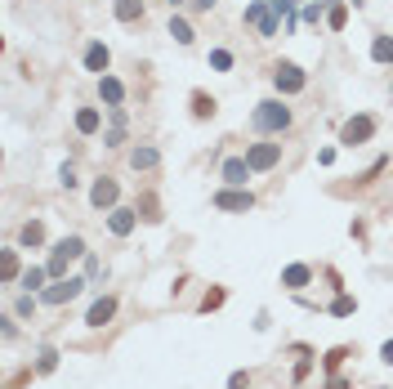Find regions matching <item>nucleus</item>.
Returning <instances> with one entry per match:
<instances>
[{
    "instance_id": "nucleus-1",
    "label": "nucleus",
    "mask_w": 393,
    "mask_h": 389,
    "mask_svg": "<svg viewBox=\"0 0 393 389\" xmlns=\"http://www.w3.org/2000/svg\"><path fill=\"white\" fill-rule=\"evenodd\" d=\"M250 130H255V135H282V130H291V108H286L282 99L255 103V112H250Z\"/></svg>"
},
{
    "instance_id": "nucleus-2",
    "label": "nucleus",
    "mask_w": 393,
    "mask_h": 389,
    "mask_svg": "<svg viewBox=\"0 0 393 389\" xmlns=\"http://www.w3.org/2000/svg\"><path fill=\"white\" fill-rule=\"evenodd\" d=\"M85 255V237H63V242H54V251H50V260H45V269H50V278H68V264L72 260H81Z\"/></svg>"
},
{
    "instance_id": "nucleus-3",
    "label": "nucleus",
    "mask_w": 393,
    "mask_h": 389,
    "mask_svg": "<svg viewBox=\"0 0 393 389\" xmlns=\"http://www.w3.org/2000/svg\"><path fill=\"white\" fill-rule=\"evenodd\" d=\"M371 135H376V117H371V112H358V117H349V121L340 126V144H344V148L371 144Z\"/></svg>"
},
{
    "instance_id": "nucleus-4",
    "label": "nucleus",
    "mask_w": 393,
    "mask_h": 389,
    "mask_svg": "<svg viewBox=\"0 0 393 389\" xmlns=\"http://www.w3.org/2000/svg\"><path fill=\"white\" fill-rule=\"evenodd\" d=\"M241 18H246L250 27H259V36H277V27H282V14H273L268 0H250Z\"/></svg>"
},
{
    "instance_id": "nucleus-5",
    "label": "nucleus",
    "mask_w": 393,
    "mask_h": 389,
    "mask_svg": "<svg viewBox=\"0 0 393 389\" xmlns=\"http://www.w3.org/2000/svg\"><path fill=\"white\" fill-rule=\"evenodd\" d=\"M273 85H277V94H299L308 85V77H304V68H299V63H277L273 68Z\"/></svg>"
},
{
    "instance_id": "nucleus-6",
    "label": "nucleus",
    "mask_w": 393,
    "mask_h": 389,
    "mask_svg": "<svg viewBox=\"0 0 393 389\" xmlns=\"http://www.w3.org/2000/svg\"><path fill=\"white\" fill-rule=\"evenodd\" d=\"M117 202H121V184L112 175H99L94 188H90V206L94 211H117Z\"/></svg>"
},
{
    "instance_id": "nucleus-7",
    "label": "nucleus",
    "mask_w": 393,
    "mask_h": 389,
    "mask_svg": "<svg viewBox=\"0 0 393 389\" xmlns=\"http://www.w3.org/2000/svg\"><path fill=\"white\" fill-rule=\"evenodd\" d=\"M214 206H219V211H232V215H246L250 206H255V193H250V188H228L223 184L219 193H214Z\"/></svg>"
},
{
    "instance_id": "nucleus-8",
    "label": "nucleus",
    "mask_w": 393,
    "mask_h": 389,
    "mask_svg": "<svg viewBox=\"0 0 393 389\" xmlns=\"http://www.w3.org/2000/svg\"><path fill=\"white\" fill-rule=\"evenodd\" d=\"M81 291H85V278H54V287L41 291L45 305H68V300H77Z\"/></svg>"
},
{
    "instance_id": "nucleus-9",
    "label": "nucleus",
    "mask_w": 393,
    "mask_h": 389,
    "mask_svg": "<svg viewBox=\"0 0 393 389\" xmlns=\"http://www.w3.org/2000/svg\"><path fill=\"white\" fill-rule=\"evenodd\" d=\"M246 161H250V170H273L282 161V144H250Z\"/></svg>"
},
{
    "instance_id": "nucleus-10",
    "label": "nucleus",
    "mask_w": 393,
    "mask_h": 389,
    "mask_svg": "<svg viewBox=\"0 0 393 389\" xmlns=\"http://www.w3.org/2000/svg\"><path fill=\"white\" fill-rule=\"evenodd\" d=\"M250 175H255V170H250V161H246V157H228V161L219 166V179H223L228 188H246V179H250Z\"/></svg>"
},
{
    "instance_id": "nucleus-11",
    "label": "nucleus",
    "mask_w": 393,
    "mask_h": 389,
    "mask_svg": "<svg viewBox=\"0 0 393 389\" xmlns=\"http://www.w3.org/2000/svg\"><path fill=\"white\" fill-rule=\"evenodd\" d=\"M108 229H112V237H130V233L139 229V211H130V206L108 211Z\"/></svg>"
},
{
    "instance_id": "nucleus-12",
    "label": "nucleus",
    "mask_w": 393,
    "mask_h": 389,
    "mask_svg": "<svg viewBox=\"0 0 393 389\" xmlns=\"http://www.w3.org/2000/svg\"><path fill=\"white\" fill-rule=\"evenodd\" d=\"M108 63H112L108 45H103V41H90V45H85V72H94V77H108Z\"/></svg>"
},
{
    "instance_id": "nucleus-13",
    "label": "nucleus",
    "mask_w": 393,
    "mask_h": 389,
    "mask_svg": "<svg viewBox=\"0 0 393 389\" xmlns=\"http://www.w3.org/2000/svg\"><path fill=\"white\" fill-rule=\"evenodd\" d=\"M112 313H117V296H103V300H94V305H90L85 322H90V327H108Z\"/></svg>"
},
{
    "instance_id": "nucleus-14",
    "label": "nucleus",
    "mask_w": 393,
    "mask_h": 389,
    "mask_svg": "<svg viewBox=\"0 0 393 389\" xmlns=\"http://www.w3.org/2000/svg\"><path fill=\"white\" fill-rule=\"evenodd\" d=\"M99 99L108 103V108H121V103H125V85L117 77H99Z\"/></svg>"
},
{
    "instance_id": "nucleus-15",
    "label": "nucleus",
    "mask_w": 393,
    "mask_h": 389,
    "mask_svg": "<svg viewBox=\"0 0 393 389\" xmlns=\"http://www.w3.org/2000/svg\"><path fill=\"white\" fill-rule=\"evenodd\" d=\"M308 282H313V269H308V264H286L282 269V287L286 291H299V287H308Z\"/></svg>"
},
{
    "instance_id": "nucleus-16",
    "label": "nucleus",
    "mask_w": 393,
    "mask_h": 389,
    "mask_svg": "<svg viewBox=\"0 0 393 389\" xmlns=\"http://www.w3.org/2000/svg\"><path fill=\"white\" fill-rule=\"evenodd\" d=\"M188 103H192V117H196V121H210L214 112H219V103H214L205 90H192V94H188Z\"/></svg>"
},
{
    "instance_id": "nucleus-17",
    "label": "nucleus",
    "mask_w": 393,
    "mask_h": 389,
    "mask_svg": "<svg viewBox=\"0 0 393 389\" xmlns=\"http://www.w3.org/2000/svg\"><path fill=\"white\" fill-rule=\"evenodd\" d=\"M130 166H134V170H157V166H161V153H157L152 144H139L134 153H130Z\"/></svg>"
},
{
    "instance_id": "nucleus-18",
    "label": "nucleus",
    "mask_w": 393,
    "mask_h": 389,
    "mask_svg": "<svg viewBox=\"0 0 393 389\" xmlns=\"http://www.w3.org/2000/svg\"><path fill=\"white\" fill-rule=\"evenodd\" d=\"M103 130V112L99 108H81L77 112V135H99Z\"/></svg>"
},
{
    "instance_id": "nucleus-19",
    "label": "nucleus",
    "mask_w": 393,
    "mask_h": 389,
    "mask_svg": "<svg viewBox=\"0 0 393 389\" xmlns=\"http://www.w3.org/2000/svg\"><path fill=\"white\" fill-rule=\"evenodd\" d=\"M112 14H117V23H139L143 18V0H117Z\"/></svg>"
},
{
    "instance_id": "nucleus-20",
    "label": "nucleus",
    "mask_w": 393,
    "mask_h": 389,
    "mask_svg": "<svg viewBox=\"0 0 393 389\" xmlns=\"http://www.w3.org/2000/svg\"><path fill=\"white\" fill-rule=\"evenodd\" d=\"M45 278H50V269H36V264H32V269H23L18 287H23V291H32V296H36V291H45Z\"/></svg>"
},
{
    "instance_id": "nucleus-21",
    "label": "nucleus",
    "mask_w": 393,
    "mask_h": 389,
    "mask_svg": "<svg viewBox=\"0 0 393 389\" xmlns=\"http://www.w3.org/2000/svg\"><path fill=\"white\" fill-rule=\"evenodd\" d=\"M344 23H349V0H335V5L326 9V27H331V32H344Z\"/></svg>"
},
{
    "instance_id": "nucleus-22",
    "label": "nucleus",
    "mask_w": 393,
    "mask_h": 389,
    "mask_svg": "<svg viewBox=\"0 0 393 389\" xmlns=\"http://www.w3.org/2000/svg\"><path fill=\"white\" fill-rule=\"evenodd\" d=\"M18 242H23V246H41L45 242V224L41 220H27L23 229H18Z\"/></svg>"
},
{
    "instance_id": "nucleus-23",
    "label": "nucleus",
    "mask_w": 393,
    "mask_h": 389,
    "mask_svg": "<svg viewBox=\"0 0 393 389\" xmlns=\"http://www.w3.org/2000/svg\"><path fill=\"white\" fill-rule=\"evenodd\" d=\"M134 211L143 215L148 224H157V220H161V202H157V193H143V197H139V206H134Z\"/></svg>"
},
{
    "instance_id": "nucleus-24",
    "label": "nucleus",
    "mask_w": 393,
    "mask_h": 389,
    "mask_svg": "<svg viewBox=\"0 0 393 389\" xmlns=\"http://www.w3.org/2000/svg\"><path fill=\"white\" fill-rule=\"evenodd\" d=\"M170 36H174V41H179V45H192V41H196L192 23H188V18H179V14L170 18Z\"/></svg>"
},
{
    "instance_id": "nucleus-25",
    "label": "nucleus",
    "mask_w": 393,
    "mask_h": 389,
    "mask_svg": "<svg viewBox=\"0 0 393 389\" xmlns=\"http://www.w3.org/2000/svg\"><path fill=\"white\" fill-rule=\"evenodd\" d=\"M371 59L376 63H393V36H376V41H371Z\"/></svg>"
},
{
    "instance_id": "nucleus-26",
    "label": "nucleus",
    "mask_w": 393,
    "mask_h": 389,
    "mask_svg": "<svg viewBox=\"0 0 393 389\" xmlns=\"http://www.w3.org/2000/svg\"><path fill=\"white\" fill-rule=\"evenodd\" d=\"M0 278H5V282H18V278H23V269H18V255H14V251L0 255Z\"/></svg>"
},
{
    "instance_id": "nucleus-27",
    "label": "nucleus",
    "mask_w": 393,
    "mask_h": 389,
    "mask_svg": "<svg viewBox=\"0 0 393 389\" xmlns=\"http://www.w3.org/2000/svg\"><path fill=\"white\" fill-rule=\"evenodd\" d=\"M353 309H358V300H353V296H344V291L335 296V305H331V313H335V318H349Z\"/></svg>"
},
{
    "instance_id": "nucleus-28",
    "label": "nucleus",
    "mask_w": 393,
    "mask_h": 389,
    "mask_svg": "<svg viewBox=\"0 0 393 389\" xmlns=\"http://www.w3.org/2000/svg\"><path fill=\"white\" fill-rule=\"evenodd\" d=\"M210 68L214 72H232V54L228 50H210Z\"/></svg>"
},
{
    "instance_id": "nucleus-29",
    "label": "nucleus",
    "mask_w": 393,
    "mask_h": 389,
    "mask_svg": "<svg viewBox=\"0 0 393 389\" xmlns=\"http://www.w3.org/2000/svg\"><path fill=\"white\" fill-rule=\"evenodd\" d=\"M54 367H59V349H41V363H36V372H45V376H50Z\"/></svg>"
},
{
    "instance_id": "nucleus-30",
    "label": "nucleus",
    "mask_w": 393,
    "mask_h": 389,
    "mask_svg": "<svg viewBox=\"0 0 393 389\" xmlns=\"http://www.w3.org/2000/svg\"><path fill=\"white\" fill-rule=\"evenodd\" d=\"M344 358H349V349H344V345H335V349H331V354H326V358H322V367H326V372H335V367H340V363H344Z\"/></svg>"
},
{
    "instance_id": "nucleus-31",
    "label": "nucleus",
    "mask_w": 393,
    "mask_h": 389,
    "mask_svg": "<svg viewBox=\"0 0 393 389\" xmlns=\"http://www.w3.org/2000/svg\"><path fill=\"white\" fill-rule=\"evenodd\" d=\"M299 18H304V23H322V18H326L322 0H317V5H304V9H299Z\"/></svg>"
},
{
    "instance_id": "nucleus-32",
    "label": "nucleus",
    "mask_w": 393,
    "mask_h": 389,
    "mask_svg": "<svg viewBox=\"0 0 393 389\" xmlns=\"http://www.w3.org/2000/svg\"><path fill=\"white\" fill-rule=\"evenodd\" d=\"M14 313H18V318H32V313H36V296H32V291H27V296L14 305Z\"/></svg>"
},
{
    "instance_id": "nucleus-33",
    "label": "nucleus",
    "mask_w": 393,
    "mask_h": 389,
    "mask_svg": "<svg viewBox=\"0 0 393 389\" xmlns=\"http://www.w3.org/2000/svg\"><path fill=\"white\" fill-rule=\"evenodd\" d=\"M228 389H250V372H232L228 376Z\"/></svg>"
},
{
    "instance_id": "nucleus-34",
    "label": "nucleus",
    "mask_w": 393,
    "mask_h": 389,
    "mask_svg": "<svg viewBox=\"0 0 393 389\" xmlns=\"http://www.w3.org/2000/svg\"><path fill=\"white\" fill-rule=\"evenodd\" d=\"M59 184L72 193V188H77V170H72V166H63V170H59Z\"/></svg>"
},
{
    "instance_id": "nucleus-35",
    "label": "nucleus",
    "mask_w": 393,
    "mask_h": 389,
    "mask_svg": "<svg viewBox=\"0 0 393 389\" xmlns=\"http://www.w3.org/2000/svg\"><path fill=\"white\" fill-rule=\"evenodd\" d=\"M223 305V291H210V296L201 300V313H210V309H219Z\"/></svg>"
},
{
    "instance_id": "nucleus-36",
    "label": "nucleus",
    "mask_w": 393,
    "mask_h": 389,
    "mask_svg": "<svg viewBox=\"0 0 393 389\" xmlns=\"http://www.w3.org/2000/svg\"><path fill=\"white\" fill-rule=\"evenodd\" d=\"M188 5H192V14H205V9H210L214 0H188Z\"/></svg>"
},
{
    "instance_id": "nucleus-37",
    "label": "nucleus",
    "mask_w": 393,
    "mask_h": 389,
    "mask_svg": "<svg viewBox=\"0 0 393 389\" xmlns=\"http://www.w3.org/2000/svg\"><path fill=\"white\" fill-rule=\"evenodd\" d=\"M380 358H385V363H393V340H385V349H380Z\"/></svg>"
},
{
    "instance_id": "nucleus-38",
    "label": "nucleus",
    "mask_w": 393,
    "mask_h": 389,
    "mask_svg": "<svg viewBox=\"0 0 393 389\" xmlns=\"http://www.w3.org/2000/svg\"><path fill=\"white\" fill-rule=\"evenodd\" d=\"M170 5H188V0H170Z\"/></svg>"
},
{
    "instance_id": "nucleus-39",
    "label": "nucleus",
    "mask_w": 393,
    "mask_h": 389,
    "mask_svg": "<svg viewBox=\"0 0 393 389\" xmlns=\"http://www.w3.org/2000/svg\"><path fill=\"white\" fill-rule=\"evenodd\" d=\"M349 5H353V9H358V5H362V0H349Z\"/></svg>"
}]
</instances>
